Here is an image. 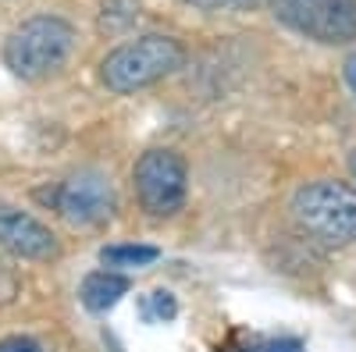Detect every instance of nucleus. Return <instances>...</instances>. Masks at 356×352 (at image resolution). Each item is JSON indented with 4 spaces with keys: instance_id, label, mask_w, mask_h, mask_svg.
Wrapping results in <instances>:
<instances>
[{
    "instance_id": "obj_1",
    "label": "nucleus",
    "mask_w": 356,
    "mask_h": 352,
    "mask_svg": "<svg viewBox=\"0 0 356 352\" xmlns=\"http://www.w3.org/2000/svg\"><path fill=\"white\" fill-rule=\"evenodd\" d=\"M182 65H186V47L171 36L150 33V36H139L132 43H122L118 50H111L100 65V78L111 93L125 97V93L161 82L164 75L178 72Z\"/></svg>"
},
{
    "instance_id": "obj_2",
    "label": "nucleus",
    "mask_w": 356,
    "mask_h": 352,
    "mask_svg": "<svg viewBox=\"0 0 356 352\" xmlns=\"http://www.w3.org/2000/svg\"><path fill=\"white\" fill-rule=\"evenodd\" d=\"M75 47V28L57 18V15H36L22 22L4 43V65L25 78V82H40L54 75L68 61V53Z\"/></svg>"
},
{
    "instance_id": "obj_3",
    "label": "nucleus",
    "mask_w": 356,
    "mask_h": 352,
    "mask_svg": "<svg viewBox=\"0 0 356 352\" xmlns=\"http://www.w3.org/2000/svg\"><path fill=\"white\" fill-rule=\"evenodd\" d=\"M292 217L324 246L356 242V189L346 182H310L292 196Z\"/></svg>"
},
{
    "instance_id": "obj_4",
    "label": "nucleus",
    "mask_w": 356,
    "mask_h": 352,
    "mask_svg": "<svg viewBox=\"0 0 356 352\" xmlns=\"http://www.w3.org/2000/svg\"><path fill=\"white\" fill-rule=\"evenodd\" d=\"M132 178H136V196L146 214L171 217L182 210L189 171H186V160L175 150H146L136 160Z\"/></svg>"
},
{
    "instance_id": "obj_5",
    "label": "nucleus",
    "mask_w": 356,
    "mask_h": 352,
    "mask_svg": "<svg viewBox=\"0 0 356 352\" xmlns=\"http://www.w3.org/2000/svg\"><path fill=\"white\" fill-rule=\"evenodd\" d=\"M282 25L317 43H353L356 40V0H271Z\"/></svg>"
},
{
    "instance_id": "obj_6",
    "label": "nucleus",
    "mask_w": 356,
    "mask_h": 352,
    "mask_svg": "<svg viewBox=\"0 0 356 352\" xmlns=\"http://www.w3.org/2000/svg\"><path fill=\"white\" fill-rule=\"evenodd\" d=\"M40 199L54 203V210L68 224H100L114 214V189L100 171H79L68 182L40 192Z\"/></svg>"
},
{
    "instance_id": "obj_7",
    "label": "nucleus",
    "mask_w": 356,
    "mask_h": 352,
    "mask_svg": "<svg viewBox=\"0 0 356 352\" xmlns=\"http://www.w3.org/2000/svg\"><path fill=\"white\" fill-rule=\"evenodd\" d=\"M0 246L22 260H54L57 256V239L47 224L29 217L8 203H0Z\"/></svg>"
},
{
    "instance_id": "obj_8",
    "label": "nucleus",
    "mask_w": 356,
    "mask_h": 352,
    "mask_svg": "<svg viewBox=\"0 0 356 352\" xmlns=\"http://www.w3.org/2000/svg\"><path fill=\"white\" fill-rule=\"evenodd\" d=\"M122 296H129V278L118 274V271H93L79 288L82 306L93 310V313H107Z\"/></svg>"
},
{
    "instance_id": "obj_9",
    "label": "nucleus",
    "mask_w": 356,
    "mask_h": 352,
    "mask_svg": "<svg viewBox=\"0 0 356 352\" xmlns=\"http://www.w3.org/2000/svg\"><path fill=\"white\" fill-rule=\"evenodd\" d=\"M161 256V249L157 246H107V249H100V260H104V267H122V271H129V267H146V263H154Z\"/></svg>"
},
{
    "instance_id": "obj_10",
    "label": "nucleus",
    "mask_w": 356,
    "mask_h": 352,
    "mask_svg": "<svg viewBox=\"0 0 356 352\" xmlns=\"http://www.w3.org/2000/svg\"><path fill=\"white\" fill-rule=\"evenodd\" d=\"M139 18V0H100V28L122 33Z\"/></svg>"
},
{
    "instance_id": "obj_11",
    "label": "nucleus",
    "mask_w": 356,
    "mask_h": 352,
    "mask_svg": "<svg viewBox=\"0 0 356 352\" xmlns=\"http://www.w3.org/2000/svg\"><path fill=\"white\" fill-rule=\"evenodd\" d=\"M143 317H146V320H175V317H178L175 296H171V292H164V288L154 292V296L143 303Z\"/></svg>"
},
{
    "instance_id": "obj_12",
    "label": "nucleus",
    "mask_w": 356,
    "mask_h": 352,
    "mask_svg": "<svg viewBox=\"0 0 356 352\" xmlns=\"http://www.w3.org/2000/svg\"><path fill=\"white\" fill-rule=\"evenodd\" d=\"M0 352H43V345L33 342V338H25V335H11V338L0 342Z\"/></svg>"
},
{
    "instance_id": "obj_13",
    "label": "nucleus",
    "mask_w": 356,
    "mask_h": 352,
    "mask_svg": "<svg viewBox=\"0 0 356 352\" xmlns=\"http://www.w3.org/2000/svg\"><path fill=\"white\" fill-rule=\"evenodd\" d=\"M189 4L200 11H228V8H246L253 0H189Z\"/></svg>"
},
{
    "instance_id": "obj_14",
    "label": "nucleus",
    "mask_w": 356,
    "mask_h": 352,
    "mask_svg": "<svg viewBox=\"0 0 356 352\" xmlns=\"http://www.w3.org/2000/svg\"><path fill=\"white\" fill-rule=\"evenodd\" d=\"M257 352H303V345L296 342V338H278V342H267V345L257 349Z\"/></svg>"
},
{
    "instance_id": "obj_15",
    "label": "nucleus",
    "mask_w": 356,
    "mask_h": 352,
    "mask_svg": "<svg viewBox=\"0 0 356 352\" xmlns=\"http://www.w3.org/2000/svg\"><path fill=\"white\" fill-rule=\"evenodd\" d=\"M342 72H346V82H349V90L356 93V53H353L349 61H346V68H342Z\"/></svg>"
},
{
    "instance_id": "obj_16",
    "label": "nucleus",
    "mask_w": 356,
    "mask_h": 352,
    "mask_svg": "<svg viewBox=\"0 0 356 352\" xmlns=\"http://www.w3.org/2000/svg\"><path fill=\"white\" fill-rule=\"evenodd\" d=\"M349 171H353V182H356V150L349 153Z\"/></svg>"
}]
</instances>
